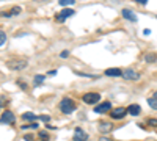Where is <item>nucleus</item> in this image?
Returning a JSON list of instances; mask_svg holds the SVG:
<instances>
[{"label":"nucleus","instance_id":"nucleus-7","mask_svg":"<svg viewBox=\"0 0 157 141\" xmlns=\"http://www.w3.org/2000/svg\"><path fill=\"white\" fill-rule=\"evenodd\" d=\"M0 122L2 124H13L14 122V114L11 111H5L2 116H0Z\"/></svg>","mask_w":157,"mask_h":141},{"label":"nucleus","instance_id":"nucleus-25","mask_svg":"<svg viewBox=\"0 0 157 141\" xmlns=\"http://www.w3.org/2000/svg\"><path fill=\"white\" fill-rule=\"evenodd\" d=\"M137 3H140V5H146V3H148V0H137Z\"/></svg>","mask_w":157,"mask_h":141},{"label":"nucleus","instance_id":"nucleus-10","mask_svg":"<svg viewBox=\"0 0 157 141\" xmlns=\"http://www.w3.org/2000/svg\"><path fill=\"white\" fill-rule=\"evenodd\" d=\"M140 111H141V107L137 105V104H130V105L127 107V113L130 114V116H138Z\"/></svg>","mask_w":157,"mask_h":141},{"label":"nucleus","instance_id":"nucleus-15","mask_svg":"<svg viewBox=\"0 0 157 141\" xmlns=\"http://www.w3.org/2000/svg\"><path fill=\"white\" fill-rule=\"evenodd\" d=\"M58 3H60L61 6H71V5L75 3V0H60Z\"/></svg>","mask_w":157,"mask_h":141},{"label":"nucleus","instance_id":"nucleus-1","mask_svg":"<svg viewBox=\"0 0 157 141\" xmlns=\"http://www.w3.org/2000/svg\"><path fill=\"white\" fill-rule=\"evenodd\" d=\"M60 110L64 113V114H71L74 110H75V102L69 97H64L60 104Z\"/></svg>","mask_w":157,"mask_h":141},{"label":"nucleus","instance_id":"nucleus-9","mask_svg":"<svg viewBox=\"0 0 157 141\" xmlns=\"http://www.w3.org/2000/svg\"><path fill=\"white\" fill-rule=\"evenodd\" d=\"M110 108H112L110 102H102V104H99V105L94 107V111L96 113H105V111H110Z\"/></svg>","mask_w":157,"mask_h":141},{"label":"nucleus","instance_id":"nucleus-26","mask_svg":"<svg viewBox=\"0 0 157 141\" xmlns=\"http://www.w3.org/2000/svg\"><path fill=\"white\" fill-rule=\"evenodd\" d=\"M39 119H41V121H46V122H47V121H49L50 118H49V116H39Z\"/></svg>","mask_w":157,"mask_h":141},{"label":"nucleus","instance_id":"nucleus-8","mask_svg":"<svg viewBox=\"0 0 157 141\" xmlns=\"http://www.w3.org/2000/svg\"><path fill=\"white\" fill-rule=\"evenodd\" d=\"M123 77L126 80H138L140 79V75L134 71V69H126L124 72H123Z\"/></svg>","mask_w":157,"mask_h":141},{"label":"nucleus","instance_id":"nucleus-13","mask_svg":"<svg viewBox=\"0 0 157 141\" xmlns=\"http://www.w3.org/2000/svg\"><path fill=\"white\" fill-rule=\"evenodd\" d=\"M22 119L25 121V122H35L36 119H39V116H36V114H33V113H24L22 114Z\"/></svg>","mask_w":157,"mask_h":141},{"label":"nucleus","instance_id":"nucleus-4","mask_svg":"<svg viewBox=\"0 0 157 141\" xmlns=\"http://www.w3.org/2000/svg\"><path fill=\"white\" fill-rule=\"evenodd\" d=\"M72 14H74V9H71V8H63V11L58 13V14L55 16V20H57V22H64L68 17H71Z\"/></svg>","mask_w":157,"mask_h":141},{"label":"nucleus","instance_id":"nucleus-14","mask_svg":"<svg viewBox=\"0 0 157 141\" xmlns=\"http://www.w3.org/2000/svg\"><path fill=\"white\" fill-rule=\"evenodd\" d=\"M123 16H124L127 20H130V22H137V16H135L130 9H126V8H124V9H123Z\"/></svg>","mask_w":157,"mask_h":141},{"label":"nucleus","instance_id":"nucleus-21","mask_svg":"<svg viewBox=\"0 0 157 141\" xmlns=\"http://www.w3.org/2000/svg\"><path fill=\"white\" fill-rule=\"evenodd\" d=\"M19 13H21V8H19V6H14V8L10 11V16H17Z\"/></svg>","mask_w":157,"mask_h":141},{"label":"nucleus","instance_id":"nucleus-12","mask_svg":"<svg viewBox=\"0 0 157 141\" xmlns=\"http://www.w3.org/2000/svg\"><path fill=\"white\" fill-rule=\"evenodd\" d=\"M105 75H109V77H123V71L118 69V68H110V69H105Z\"/></svg>","mask_w":157,"mask_h":141},{"label":"nucleus","instance_id":"nucleus-2","mask_svg":"<svg viewBox=\"0 0 157 141\" xmlns=\"http://www.w3.org/2000/svg\"><path fill=\"white\" fill-rule=\"evenodd\" d=\"M6 65L13 71H22V69L27 68V60H24V58H14V60H10Z\"/></svg>","mask_w":157,"mask_h":141},{"label":"nucleus","instance_id":"nucleus-27","mask_svg":"<svg viewBox=\"0 0 157 141\" xmlns=\"http://www.w3.org/2000/svg\"><path fill=\"white\" fill-rule=\"evenodd\" d=\"M99 141H113V139H110V138H107V136H102Z\"/></svg>","mask_w":157,"mask_h":141},{"label":"nucleus","instance_id":"nucleus-29","mask_svg":"<svg viewBox=\"0 0 157 141\" xmlns=\"http://www.w3.org/2000/svg\"><path fill=\"white\" fill-rule=\"evenodd\" d=\"M154 99H157V91H155V93H154Z\"/></svg>","mask_w":157,"mask_h":141},{"label":"nucleus","instance_id":"nucleus-16","mask_svg":"<svg viewBox=\"0 0 157 141\" xmlns=\"http://www.w3.org/2000/svg\"><path fill=\"white\" fill-rule=\"evenodd\" d=\"M148 105H149L151 108L157 110V99H154V97L151 99V97H149V99H148Z\"/></svg>","mask_w":157,"mask_h":141},{"label":"nucleus","instance_id":"nucleus-6","mask_svg":"<svg viewBox=\"0 0 157 141\" xmlns=\"http://www.w3.org/2000/svg\"><path fill=\"white\" fill-rule=\"evenodd\" d=\"M74 139L75 141H86L88 139V133L83 129H80V127H77V129L74 130Z\"/></svg>","mask_w":157,"mask_h":141},{"label":"nucleus","instance_id":"nucleus-11","mask_svg":"<svg viewBox=\"0 0 157 141\" xmlns=\"http://www.w3.org/2000/svg\"><path fill=\"white\" fill-rule=\"evenodd\" d=\"M112 127H113V124L109 122V121H101V122H99V130H101L102 133H109V132L112 130Z\"/></svg>","mask_w":157,"mask_h":141},{"label":"nucleus","instance_id":"nucleus-28","mask_svg":"<svg viewBox=\"0 0 157 141\" xmlns=\"http://www.w3.org/2000/svg\"><path fill=\"white\" fill-rule=\"evenodd\" d=\"M19 86H22V88H24V89H27V85H24V83H22V82H19Z\"/></svg>","mask_w":157,"mask_h":141},{"label":"nucleus","instance_id":"nucleus-18","mask_svg":"<svg viewBox=\"0 0 157 141\" xmlns=\"http://www.w3.org/2000/svg\"><path fill=\"white\" fill-rule=\"evenodd\" d=\"M38 138H41L43 141H47L49 139V135H47V132L41 130V132H38Z\"/></svg>","mask_w":157,"mask_h":141},{"label":"nucleus","instance_id":"nucleus-19","mask_svg":"<svg viewBox=\"0 0 157 141\" xmlns=\"http://www.w3.org/2000/svg\"><path fill=\"white\" fill-rule=\"evenodd\" d=\"M5 43H6V35H5V32L0 30V46H3Z\"/></svg>","mask_w":157,"mask_h":141},{"label":"nucleus","instance_id":"nucleus-22","mask_svg":"<svg viewBox=\"0 0 157 141\" xmlns=\"http://www.w3.org/2000/svg\"><path fill=\"white\" fill-rule=\"evenodd\" d=\"M24 139H25V141H33L35 138H33V135H25V136H24Z\"/></svg>","mask_w":157,"mask_h":141},{"label":"nucleus","instance_id":"nucleus-5","mask_svg":"<svg viewBox=\"0 0 157 141\" xmlns=\"http://www.w3.org/2000/svg\"><path fill=\"white\" fill-rule=\"evenodd\" d=\"M126 113H127V108L118 107V108H113V110L110 111V116H112L113 119H123V118L126 116Z\"/></svg>","mask_w":157,"mask_h":141},{"label":"nucleus","instance_id":"nucleus-23","mask_svg":"<svg viewBox=\"0 0 157 141\" xmlns=\"http://www.w3.org/2000/svg\"><path fill=\"white\" fill-rule=\"evenodd\" d=\"M68 55H69V52H68V50H63V52L60 54V57H61V58H66Z\"/></svg>","mask_w":157,"mask_h":141},{"label":"nucleus","instance_id":"nucleus-20","mask_svg":"<svg viewBox=\"0 0 157 141\" xmlns=\"http://www.w3.org/2000/svg\"><path fill=\"white\" fill-rule=\"evenodd\" d=\"M44 79H46L44 75H35V83H36V85L43 83V82H44Z\"/></svg>","mask_w":157,"mask_h":141},{"label":"nucleus","instance_id":"nucleus-24","mask_svg":"<svg viewBox=\"0 0 157 141\" xmlns=\"http://www.w3.org/2000/svg\"><path fill=\"white\" fill-rule=\"evenodd\" d=\"M148 124H149V125H157V121H155V119H149Z\"/></svg>","mask_w":157,"mask_h":141},{"label":"nucleus","instance_id":"nucleus-3","mask_svg":"<svg viewBox=\"0 0 157 141\" xmlns=\"http://www.w3.org/2000/svg\"><path fill=\"white\" fill-rule=\"evenodd\" d=\"M82 100L85 102V104H88V105H94L96 102L101 100V96L98 93H86V94H83Z\"/></svg>","mask_w":157,"mask_h":141},{"label":"nucleus","instance_id":"nucleus-17","mask_svg":"<svg viewBox=\"0 0 157 141\" xmlns=\"http://www.w3.org/2000/svg\"><path fill=\"white\" fill-rule=\"evenodd\" d=\"M145 60H146L148 63H154V61L157 60V57H155L154 54H146V55H145Z\"/></svg>","mask_w":157,"mask_h":141}]
</instances>
